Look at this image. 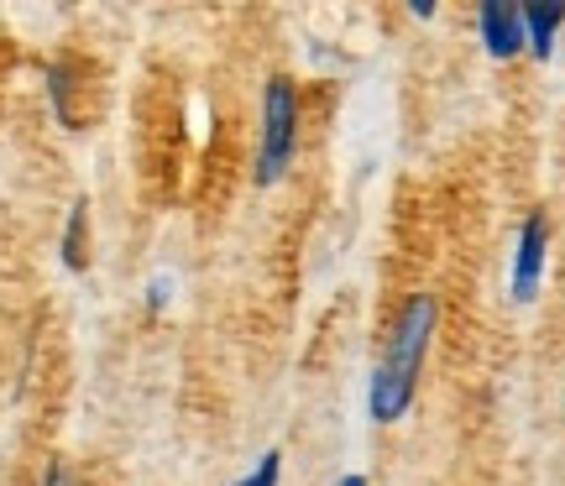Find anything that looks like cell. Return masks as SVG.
Instances as JSON below:
<instances>
[{
	"mask_svg": "<svg viewBox=\"0 0 565 486\" xmlns=\"http://www.w3.org/2000/svg\"><path fill=\"white\" fill-rule=\"evenodd\" d=\"M278 476H282V450H267L263 461H257V471L242 476L236 486H278Z\"/></svg>",
	"mask_w": 565,
	"mask_h": 486,
	"instance_id": "obj_7",
	"label": "cell"
},
{
	"mask_svg": "<svg viewBox=\"0 0 565 486\" xmlns=\"http://www.w3.org/2000/svg\"><path fill=\"white\" fill-rule=\"evenodd\" d=\"M42 486H79V476H74V466H68V461H53V466H47V476H42Z\"/></svg>",
	"mask_w": 565,
	"mask_h": 486,
	"instance_id": "obj_8",
	"label": "cell"
},
{
	"mask_svg": "<svg viewBox=\"0 0 565 486\" xmlns=\"http://www.w3.org/2000/svg\"><path fill=\"white\" fill-rule=\"evenodd\" d=\"M63 267H68V272H84V267H89V209H84V199L68 209V230H63Z\"/></svg>",
	"mask_w": 565,
	"mask_h": 486,
	"instance_id": "obj_6",
	"label": "cell"
},
{
	"mask_svg": "<svg viewBox=\"0 0 565 486\" xmlns=\"http://www.w3.org/2000/svg\"><path fill=\"white\" fill-rule=\"evenodd\" d=\"M561 26H565V6H561V0H550V6H524V47L540 63L555 58Z\"/></svg>",
	"mask_w": 565,
	"mask_h": 486,
	"instance_id": "obj_5",
	"label": "cell"
},
{
	"mask_svg": "<svg viewBox=\"0 0 565 486\" xmlns=\"http://www.w3.org/2000/svg\"><path fill=\"white\" fill-rule=\"evenodd\" d=\"M435 324H440V309L429 293H414L408 309L398 314L393 335H387L383 356L372 366V382H366V408L377 424H398L414 403V387H419L424 356H429V341H435Z\"/></svg>",
	"mask_w": 565,
	"mask_h": 486,
	"instance_id": "obj_1",
	"label": "cell"
},
{
	"mask_svg": "<svg viewBox=\"0 0 565 486\" xmlns=\"http://www.w3.org/2000/svg\"><path fill=\"white\" fill-rule=\"evenodd\" d=\"M299 152V89L294 79H267L263 89V137H257V183H278Z\"/></svg>",
	"mask_w": 565,
	"mask_h": 486,
	"instance_id": "obj_2",
	"label": "cell"
},
{
	"mask_svg": "<svg viewBox=\"0 0 565 486\" xmlns=\"http://www.w3.org/2000/svg\"><path fill=\"white\" fill-rule=\"evenodd\" d=\"M341 486H366V476H356V471H345V476H341Z\"/></svg>",
	"mask_w": 565,
	"mask_h": 486,
	"instance_id": "obj_9",
	"label": "cell"
},
{
	"mask_svg": "<svg viewBox=\"0 0 565 486\" xmlns=\"http://www.w3.org/2000/svg\"><path fill=\"white\" fill-rule=\"evenodd\" d=\"M477 32H482L487 58H519L524 53V6H508V0H487L477 11Z\"/></svg>",
	"mask_w": 565,
	"mask_h": 486,
	"instance_id": "obj_4",
	"label": "cell"
},
{
	"mask_svg": "<svg viewBox=\"0 0 565 486\" xmlns=\"http://www.w3.org/2000/svg\"><path fill=\"white\" fill-rule=\"evenodd\" d=\"M545 262H550V215L545 209H529V220L519 225V241H513V278H508L513 304H534L540 299Z\"/></svg>",
	"mask_w": 565,
	"mask_h": 486,
	"instance_id": "obj_3",
	"label": "cell"
}]
</instances>
